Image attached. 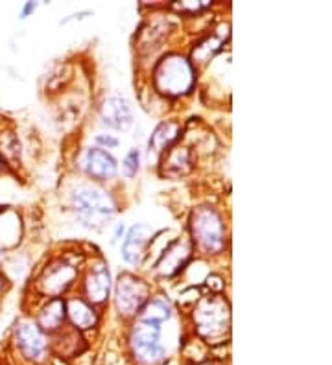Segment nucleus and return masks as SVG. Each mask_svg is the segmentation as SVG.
<instances>
[{
	"label": "nucleus",
	"instance_id": "412c9836",
	"mask_svg": "<svg viewBox=\"0 0 332 365\" xmlns=\"http://www.w3.org/2000/svg\"><path fill=\"white\" fill-rule=\"evenodd\" d=\"M122 168H124V174L128 178H133V175L137 174L139 170V152L137 150H131V152L126 155L124 163H122Z\"/></svg>",
	"mask_w": 332,
	"mask_h": 365
},
{
	"label": "nucleus",
	"instance_id": "a211bd4d",
	"mask_svg": "<svg viewBox=\"0 0 332 365\" xmlns=\"http://www.w3.org/2000/svg\"><path fill=\"white\" fill-rule=\"evenodd\" d=\"M191 168V155L186 148H173L164 160V174L166 175H185Z\"/></svg>",
	"mask_w": 332,
	"mask_h": 365
},
{
	"label": "nucleus",
	"instance_id": "bb28decb",
	"mask_svg": "<svg viewBox=\"0 0 332 365\" xmlns=\"http://www.w3.org/2000/svg\"><path fill=\"white\" fill-rule=\"evenodd\" d=\"M0 259H2V251H0Z\"/></svg>",
	"mask_w": 332,
	"mask_h": 365
},
{
	"label": "nucleus",
	"instance_id": "39448f33",
	"mask_svg": "<svg viewBox=\"0 0 332 365\" xmlns=\"http://www.w3.org/2000/svg\"><path fill=\"white\" fill-rule=\"evenodd\" d=\"M131 347L141 364L155 365L163 360L164 349L161 345V327L154 321L141 319L133 329Z\"/></svg>",
	"mask_w": 332,
	"mask_h": 365
},
{
	"label": "nucleus",
	"instance_id": "1a4fd4ad",
	"mask_svg": "<svg viewBox=\"0 0 332 365\" xmlns=\"http://www.w3.org/2000/svg\"><path fill=\"white\" fill-rule=\"evenodd\" d=\"M102 118L107 125L115 128V130H128L133 122L131 109L124 98L113 96L104 103Z\"/></svg>",
	"mask_w": 332,
	"mask_h": 365
},
{
	"label": "nucleus",
	"instance_id": "a878e982",
	"mask_svg": "<svg viewBox=\"0 0 332 365\" xmlns=\"http://www.w3.org/2000/svg\"><path fill=\"white\" fill-rule=\"evenodd\" d=\"M0 168H2V160H0Z\"/></svg>",
	"mask_w": 332,
	"mask_h": 365
},
{
	"label": "nucleus",
	"instance_id": "6ab92c4d",
	"mask_svg": "<svg viewBox=\"0 0 332 365\" xmlns=\"http://www.w3.org/2000/svg\"><path fill=\"white\" fill-rule=\"evenodd\" d=\"M0 160L2 163H9V165H17L21 160V144H19V138L14 133L0 135Z\"/></svg>",
	"mask_w": 332,
	"mask_h": 365
},
{
	"label": "nucleus",
	"instance_id": "2eb2a0df",
	"mask_svg": "<svg viewBox=\"0 0 332 365\" xmlns=\"http://www.w3.org/2000/svg\"><path fill=\"white\" fill-rule=\"evenodd\" d=\"M21 236V220L15 212L0 214V251L14 247Z\"/></svg>",
	"mask_w": 332,
	"mask_h": 365
},
{
	"label": "nucleus",
	"instance_id": "f03ea898",
	"mask_svg": "<svg viewBox=\"0 0 332 365\" xmlns=\"http://www.w3.org/2000/svg\"><path fill=\"white\" fill-rule=\"evenodd\" d=\"M194 321L199 334L214 341L229 330V307L220 297L203 299L196 307Z\"/></svg>",
	"mask_w": 332,
	"mask_h": 365
},
{
	"label": "nucleus",
	"instance_id": "aec40b11",
	"mask_svg": "<svg viewBox=\"0 0 332 365\" xmlns=\"http://www.w3.org/2000/svg\"><path fill=\"white\" fill-rule=\"evenodd\" d=\"M170 317V304L163 299H154L144 308V314H142V319L154 321V323H163L164 319Z\"/></svg>",
	"mask_w": 332,
	"mask_h": 365
},
{
	"label": "nucleus",
	"instance_id": "5701e85b",
	"mask_svg": "<svg viewBox=\"0 0 332 365\" xmlns=\"http://www.w3.org/2000/svg\"><path fill=\"white\" fill-rule=\"evenodd\" d=\"M34 9H36V4H34V2H28V4L24 6V9H22L21 15H22V17H28V15H30Z\"/></svg>",
	"mask_w": 332,
	"mask_h": 365
},
{
	"label": "nucleus",
	"instance_id": "ddd939ff",
	"mask_svg": "<svg viewBox=\"0 0 332 365\" xmlns=\"http://www.w3.org/2000/svg\"><path fill=\"white\" fill-rule=\"evenodd\" d=\"M188 251L191 247L185 244V242H173L170 245V250L164 251L163 259L157 264V272L163 273V275H173L181 269L183 264L188 259Z\"/></svg>",
	"mask_w": 332,
	"mask_h": 365
},
{
	"label": "nucleus",
	"instance_id": "423d86ee",
	"mask_svg": "<svg viewBox=\"0 0 332 365\" xmlns=\"http://www.w3.org/2000/svg\"><path fill=\"white\" fill-rule=\"evenodd\" d=\"M148 299L146 282L133 275H122L116 284V307L120 314L133 316Z\"/></svg>",
	"mask_w": 332,
	"mask_h": 365
},
{
	"label": "nucleus",
	"instance_id": "9b49d317",
	"mask_svg": "<svg viewBox=\"0 0 332 365\" xmlns=\"http://www.w3.org/2000/svg\"><path fill=\"white\" fill-rule=\"evenodd\" d=\"M109 272L104 264H96L93 266L91 273L87 277V282H85V288H87V295L93 303H102L106 301V297L109 295Z\"/></svg>",
	"mask_w": 332,
	"mask_h": 365
},
{
	"label": "nucleus",
	"instance_id": "f8f14e48",
	"mask_svg": "<svg viewBox=\"0 0 332 365\" xmlns=\"http://www.w3.org/2000/svg\"><path fill=\"white\" fill-rule=\"evenodd\" d=\"M85 168H87L89 175L98 179H107L111 175H115L116 163L115 159L104 150H89L87 157H85Z\"/></svg>",
	"mask_w": 332,
	"mask_h": 365
},
{
	"label": "nucleus",
	"instance_id": "4468645a",
	"mask_svg": "<svg viewBox=\"0 0 332 365\" xmlns=\"http://www.w3.org/2000/svg\"><path fill=\"white\" fill-rule=\"evenodd\" d=\"M65 316H66L65 301L59 297L50 299L39 314V325H41L39 329H44V330L58 329V327L63 323V319H65Z\"/></svg>",
	"mask_w": 332,
	"mask_h": 365
},
{
	"label": "nucleus",
	"instance_id": "6e6552de",
	"mask_svg": "<svg viewBox=\"0 0 332 365\" xmlns=\"http://www.w3.org/2000/svg\"><path fill=\"white\" fill-rule=\"evenodd\" d=\"M74 277V266L59 260V262L52 264V266L44 269V273L39 279V288L46 295H58L61 294L63 289L69 288V284H71Z\"/></svg>",
	"mask_w": 332,
	"mask_h": 365
},
{
	"label": "nucleus",
	"instance_id": "0eeeda50",
	"mask_svg": "<svg viewBox=\"0 0 332 365\" xmlns=\"http://www.w3.org/2000/svg\"><path fill=\"white\" fill-rule=\"evenodd\" d=\"M15 339H17V345L22 354L26 358H31V360H39L46 351V339L43 336V330L31 321L19 323L17 330H15Z\"/></svg>",
	"mask_w": 332,
	"mask_h": 365
},
{
	"label": "nucleus",
	"instance_id": "b1692460",
	"mask_svg": "<svg viewBox=\"0 0 332 365\" xmlns=\"http://www.w3.org/2000/svg\"><path fill=\"white\" fill-rule=\"evenodd\" d=\"M2 282L4 281H2V275H0V292H2V288H4V284H2Z\"/></svg>",
	"mask_w": 332,
	"mask_h": 365
},
{
	"label": "nucleus",
	"instance_id": "f257e3e1",
	"mask_svg": "<svg viewBox=\"0 0 332 365\" xmlns=\"http://www.w3.org/2000/svg\"><path fill=\"white\" fill-rule=\"evenodd\" d=\"M194 72L191 63L181 56H166L155 71V85L163 94L179 96L192 89Z\"/></svg>",
	"mask_w": 332,
	"mask_h": 365
},
{
	"label": "nucleus",
	"instance_id": "9d476101",
	"mask_svg": "<svg viewBox=\"0 0 332 365\" xmlns=\"http://www.w3.org/2000/svg\"><path fill=\"white\" fill-rule=\"evenodd\" d=\"M151 235V229L148 225H135V227L129 231L128 238L124 240L122 245V257H124L126 262L129 264H139L142 259V251L146 247L148 238Z\"/></svg>",
	"mask_w": 332,
	"mask_h": 365
},
{
	"label": "nucleus",
	"instance_id": "7ed1b4c3",
	"mask_svg": "<svg viewBox=\"0 0 332 365\" xmlns=\"http://www.w3.org/2000/svg\"><path fill=\"white\" fill-rule=\"evenodd\" d=\"M76 210L89 227L102 225L111 214L115 212V201L107 192L96 187H80L74 194Z\"/></svg>",
	"mask_w": 332,
	"mask_h": 365
},
{
	"label": "nucleus",
	"instance_id": "dca6fc26",
	"mask_svg": "<svg viewBox=\"0 0 332 365\" xmlns=\"http://www.w3.org/2000/svg\"><path fill=\"white\" fill-rule=\"evenodd\" d=\"M179 135V124L177 122H164L154 131L150 138V155L163 152L164 148L173 143Z\"/></svg>",
	"mask_w": 332,
	"mask_h": 365
},
{
	"label": "nucleus",
	"instance_id": "393cba45",
	"mask_svg": "<svg viewBox=\"0 0 332 365\" xmlns=\"http://www.w3.org/2000/svg\"><path fill=\"white\" fill-rule=\"evenodd\" d=\"M198 365H214V364H211V361H203V364H198Z\"/></svg>",
	"mask_w": 332,
	"mask_h": 365
},
{
	"label": "nucleus",
	"instance_id": "f3484780",
	"mask_svg": "<svg viewBox=\"0 0 332 365\" xmlns=\"http://www.w3.org/2000/svg\"><path fill=\"white\" fill-rule=\"evenodd\" d=\"M69 316H71L72 323H74L78 329H91V327L96 325V314L87 303L80 301V299H74L69 303Z\"/></svg>",
	"mask_w": 332,
	"mask_h": 365
},
{
	"label": "nucleus",
	"instance_id": "4be33fe9",
	"mask_svg": "<svg viewBox=\"0 0 332 365\" xmlns=\"http://www.w3.org/2000/svg\"><path fill=\"white\" fill-rule=\"evenodd\" d=\"M96 143L98 144H106V146H116V144H119V140H116V138H113V137H104V135H98L96 137Z\"/></svg>",
	"mask_w": 332,
	"mask_h": 365
},
{
	"label": "nucleus",
	"instance_id": "20e7f679",
	"mask_svg": "<svg viewBox=\"0 0 332 365\" xmlns=\"http://www.w3.org/2000/svg\"><path fill=\"white\" fill-rule=\"evenodd\" d=\"M192 235L205 253H218L223 247V223L211 207H199L192 214Z\"/></svg>",
	"mask_w": 332,
	"mask_h": 365
}]
</instances>
